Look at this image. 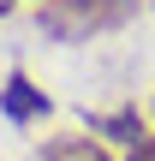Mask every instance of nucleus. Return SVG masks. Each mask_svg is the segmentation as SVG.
Segmentation results:
<instances>
[{
	"instance_id": "nucleus-4",
	"label": "nucleus",
	"mask_w": 155,
	"mask_h": 161,
	"mask_svg": "<svg viewBox=\"0 0 155 161\" xmlns=\"http://www.w3.org/2000/svg\"><path fill=\"white\" fill-rule=\"evenodd\" d=\"M42 161H113V155L96 131H60V137L42 143Z\"/></svg>"
},
{
	"instance_id": "nucleus-5",
	"label": "nucleus",
	"mask_w": 155,
	"mask_h": 161,
	"mask_svg": "<svg viewBox=\"0 0 155 161\" xmlns=\"http://www.w3.org/2000/svg\"><path fill=\"white\" fill-rule=\"evenodd\" d=\"M125 161H155V131H143V137L125 149Z\"/></svg>"
},
{
	"instance_id": "nucleus-3",
	"label": "nucleus",
	"mask_w": 155,
	"mask_h": 161,
	"mask_svg": "<svg viewBox=\"0 0 155 161\" xmlns=\"http://www.w3.org/2000/svg\"><path fill=\"white\" fill-rule=\"evenodd\" d=\"M84 125H90L96 137H108V143H125V149L149 131V125H143V114H137L131 102H125V108H108V114H84Z\"/></svg>"
},
{
	"instance_id": "nucleus-2",
	"label": "nucleus",
	"mask_w": 155,
	"mask_h": 161,
	"mask_svg": "<svg viewBox=\"0 0 155 161\" xmlns=\"http://www.w3.org/2000/svg\"><path fill=\"white\" fill-rule=\"evenodd\" d=\"M48 114H54L48 90H42L30 72H6V84H0V119H6V125H42Z\"/></svg>"
},
{
	"instance_id": "nucleus-6",
	"label": "nucleus",
	"mask_w": 155,
	"mask_h": 161,
	"mask_svg": "<svg viewBox=\"0 0 155 161\" xmlns=\"http://www.w3.org/2000/svg\"><path fill=\"white\" fill-rule=\"evenodd\" d=\"M12 6H18V0H0V18H6V12H12Z\"/></svg>"
},
{
	"instance_id": "nucleus-1",
	"label": "nucleus",
	"mask_w": 155,
	"mask_h": 161,
	"mask_svg": "<svg viewBox=\"0 0 155 161\" xmlns=\"http://www.w3.org/2000/svg\"><path fill=\"white\" fill-rule=\"evenodd\" d=\"M137 0H36V30L78 48V42H96L119 24H131Z\"/></svg>"
},
{
	"instance_id": "nucleus-7",
	"label": "nucleus",
	"mask_w": 155,
	"mask_h": 161,
	"mask_svg": "<svg viewBox=\"0 0 155 161\" xmlns=\"http://www.w3.org/2000/svg\"><path fill=\"white\" fill-rule=\"evenodd\" d=\"M149 119H155V102H149Z\"/></svg>"
}]
</instances>
